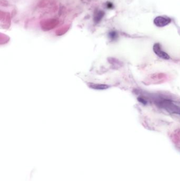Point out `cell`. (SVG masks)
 <instances>
[{
    "mask_svg": "<svg viewBox=\"0 0 180 181\" xmlns=\"http://www.w3.org/2000/svg\"><path fill=\"white\" fill-rule=\"evenodd\" d=\"M160 103L161 106L170 113L180 114V107H177V105L173 103L171 101L164 100L161 102Z\"/></svg>",
    "mask_w": 180,
    "mask_h": 181,
    "instance_id": "1",
    "label": "cell"
},
{
    "mask_svg": "<svg viewBox=\"0 0 180 181\" xmlns=\"http://www.w3.org/2000/svg\"><path fill=\"white\" fill-rule=\"evenodd\" d=\"M107 7H108V8H109V9H111V8H112V7H113V6H112V3H109L107 4Z\"/></svg>",
    "mask_w": 180,
    "mask_h": 181,
    "instance_id": "5",
    "label": "cell"
},
{
    "mask_svg": "<svg viewBox=\"0 0 180 181\" xmlns=\"http://www.w3.org/2000/svg\"><path fill=\"white\" fill-rule=\"evenodd\" d=\"M153 51L157 56L164 60H168L170 59V56L166 52L162 51L159 44H155L153 46Z\"/></svg>",
    "mask_w": 180,
    "mask_h": 181,
    "instance_id": "3",
    "label": "cell"
},
{
    "mask_svg": "<svg viewBox=\"0 0 180 181\" xmlns=\"http://www.w3.org/2000/svg\"><path fill=\"white\" fill-rule=\"evenodd\" d=\"M103 15H104V13L103 11H99L98 12L97 15H96L94 17V21H96V22H98L99 21H101V19L103 18Z\"/></svg>",
    "mask_w": 180,
    "mask_h": 181,
    "instance_id": "4",
    "label": "cell"
},
{
    "mask_svg": "<svg viewBox=\"0 0 180 181\" xmlns=\"http://www.w3.org/2000/svg\"><path fill=\"white\" fill-rule=\"evenodd\" d=\"M171 22V19L168 17L159 16L154 20V24L157 26L159 27H162L168 25Z\"/></svg>",
    "mask_w": 180,
    "mask_h": 181,
    "instance_id": "2",
    "label": "cell"
}]
</instances>
